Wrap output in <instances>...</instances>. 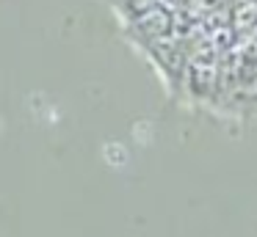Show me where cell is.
Here are the masks:
<instances>
[{"instance_id":"cell-1","label":"cell","mask_w":257,"mask_h":237,"mask_svg":"<svg viewBox=\"0 0 257 237\" xmlns=\"http://www.w3.org/2000/svg\"><path fill=\"white\" fill-rule=\"evenodd\" d=\"M257 22V0H246L232 9V28H251Z\"/></svg>"},{"instance_id":"cell-2","label":"cell","mask_w":257,"mask_h":237,"mask_svg":"<svg viewBox=\"0 0 257 237\" xmlns=\"http://www.w3.org/2000/svg\"><path fill=\"white\" fill-rule=\"evenodd\" d=\"M251 42L257 44V22H254V25H251Z\"/></svg>"}]
</instances>
